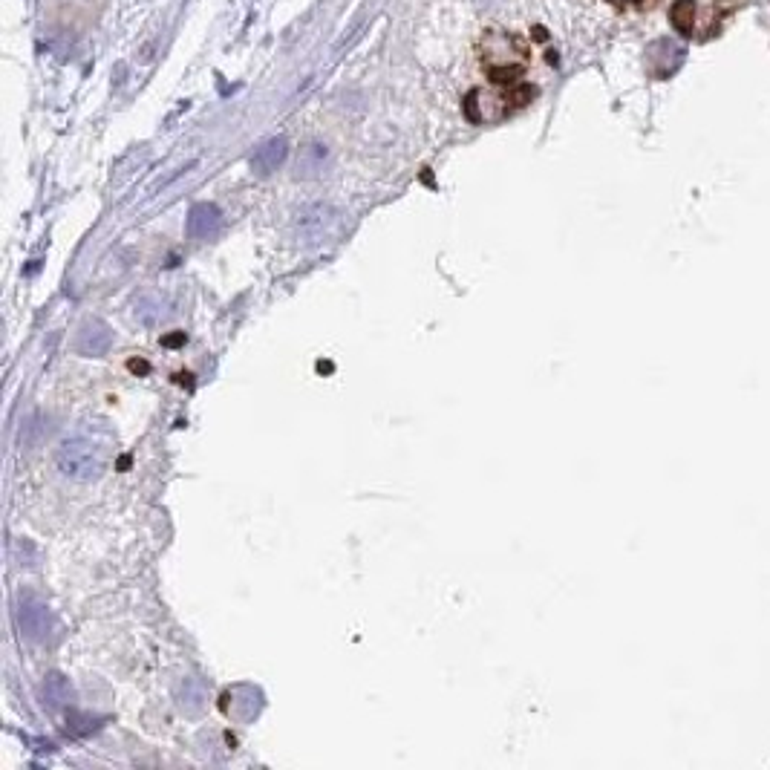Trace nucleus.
<instances>
[{
	"label": "nucleus",
	"mask_w": 770,
	"mask_h": 770,
	"mask_svg": "<svg viewBox=\"0 0 770 770\" xmlns=\"http://www.w3.org/2000/svg\"><path fill=\"white\" fill-rule=\"evenodd\" d=\"M649 67H652V73L655 75H670L678 70V64L684 61V47H678L675 41H667V38H661V41H655L652 47H649Z\"/></svg>",
	"instance_id": "6"
},
{
	"label": "nucleus",
	"mask_w": 770,
	"mask_h": 770,
	"mask_svg": "<svg viewBox=\"0 0 770 770\" xmlns=\"http://www.w3.org/2000/svg\"><path fill=\"white\" fill-rule=\"evenodd\" d=\"M332 220V211L326 208V205H312L309 211H303V217H300V231L306 234V237H321V231L329 225Z\"/></svg>",
	"instance_id": "11"
},
{
	"label": "nucleus",
	"mask_w": 770,
	"mask_h": 770,
	"mask_svg": "<svg viewBox=\"0 0 770 770\" xmlns=\"http://www.w3.org/2000/svg\"><path fill=\"white\" fill-rule=\"evenodd\" d=\"M113 344V335H110V326L104 321H90L81 335H78V352L87 355V358H99Z\"/></svg>",
	"instance_id": "7"
},
{
	"label": "nucleus",
	"mask_w": 770,
	"mask_h": 770,
	"mask_svg": "<svg viewBox=\"0 0 770 770\" xmlns=\"http://www.w3.org/2000/svg\"><path fill=\"white\" fill-rule=\"evenodd\" d=\"M58 471L64 473L67 479H75V482H93L99 479V473L104 471V459H101V450L90 442V439H67L61 448H58Z\"/></svg>",
	"instance_id": "2"
},
{
	"label": "nucleus",
	"mask_w": 770,
	"mask_h": 770,
	"mask_svg": "<svg viewBox=\"0 0 770 770\" xmlns=\"http://www.w3.org/2000/svg\"><path fill=\"white\" fill-rule=\"evenodd\" d=\"M670 21L681 35H693V24H696V0H675L670 9Z\"/></svg>",
	"instance_id": "10"
},
{
	"label": "nucleus",
	"mask_w": 770,
	"mask_h": 770,
	"mask_svg": "<svg viewBox=\"0 0 770 770\" xmlns=\"http://www.w3.org/2000/svg\"><path fill=\"white\" fill-rule=\"evenodd\" d=\"M150 309H159V303H153L150 298L139 300V306H136V315H139V321L142 323H156L162 318V312H150Z\"/></svg>",
	"instance_id": "13"
},
{
	"label": "nucleus",
	"mask_w": 770,
	"mask_h": 770,
	"mask_svg": "<svg viewBox=\"0 0 770 770\" xmlns=\"http://www.w3.org/2000/svg\"><path fill=\"white\" fill-rule=\"evenodd\" d=\"M220 223H223L220 208L211 205V202H199L188 214V237L191 240H211V237H217Z\"/></svg>",
	"instance_id": "4"
},
{
	"label": "nucleus",
	"mask_w": 770,
	"mask_h": 770,
	"mask_svg": "<svg viewBox=\"0 0 770 770\" xmlns=\"http://www.w3.org/2000/svg\"><path fill=\"white\" fill-rule=\"evenodd\" d=\"M618 3H629V0H618Z\"/></svg>",
	"instance_id": "14"
},
{
	"label": "nucleus",
	"mask_w": 770,
	"mask_h": 770,
	"mask_svg": "<svg viewBox=\"0 0 770 770\" xmlns=\"http://www.w3.org/2000/svg\"><path fill=\"white\" fill-rule=\"evenodd\" d=\"M326 165V148L318 142L303 145L298 153V176H318Z\"/></svg>",
	"instance_id": "9"
},
{
	"label": "nucleus",
	"mask_w": 770,
	"mask_h": 770,
	"mask_svg": "<svg viewBox=\"0 0 770 770\" xmlns=\"http://www.w3.org/2000/svg\"><path fill=\"white\" fill-rule=\"evenodd\" d=\"M18 623L29 641H44L50 635V609L47 603L32 592L18 597Z\"/></svg>",
	"instance_id": "3"
},
{
	"label": "nucleus",
	"mask_w": 770,
	"mask_h": 770,
	"mask_svg": "<svg viewBox=\"0 0 770 770\" xmlns=\"http://www.w3.org/2000/svg\"><path fill=\"white\" fill-rule=\"evenodd\" d=\"M286 153H289V145H286L283 136L266 139L260 148L254 150V156H251V171L257 176L274 174V171L286 162Z\"/></svg>",
	"instance_id": "5"
},
{
	"label": "nucleus",
	"mask_w": 770,
	"mask_h": 770,
	"mask_svg": "<svg viewBox=\"0 0 770 770\" xmlns=\"http://www.w3.org/2000/svg\"><path fill=\"white\" fill-rule=\"evenodd\" d=\"M44 698L50 701V707H67L70 701H73V687H70V681L61 675V672H50L47 675V681H44Z\"/></svg>",
	"instance_id": "8"
},
{
	"label": "nucleus",
	"mask_w": 770,
	"mask_h": 770,
	"mask_svg": "<svg viewBox=\"0 0 770 770\" xmlns=\"http://www.w3.org/2000/svg\"><path fill=\"white\" fill-rule=\"evenodd\" d=\"M528 52L522 47V41H517L514 35H502V32H491L482 41V61L488 64V73L497 81H514L522 73Z\"/></svg>",
	"instance_id": "1"
},
{
	"label": "nucleus",
	"mask_w": 770,
	"mask_h": 770,
	"mask_svg": "<svg viewBox=\"0 0 770 770\" xmlns=\"http://www.w3.org/2000/svg\"><path fill=\"white\" fill-rule=\"evenodd\" d=\"M202 701H205V693H202L199 681H194V678H185V684H182V696H179L182 710H185V713H197V710H202Z\"/></svg>",
	"instance_id": "12"
}]
</instances>
